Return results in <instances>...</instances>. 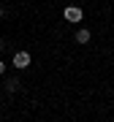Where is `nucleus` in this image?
I'll use <instances>...</instances> for the list:
<instances>
[{
  "mask_svg": "<svg viewBox=\"0 0 114 122\" xmlns=\"http://www.w3.org/2000/svg\"><path fill=\"white\" fill-rule=\"evenodd\" d=\"M62 16H65V22H82L84 19V11L79 5H68L65 11H62Z\"/></svg>",
  "mask_w": 114,
  "mask_h": 122,
  "instance_id": "obj_1",
  "label": "nucleus"
},
{
  "mask_svg": "<svg viewBox=\"0 0 114 122\" xmlns=\"http://www.w3.org/2000/svg\"><path fill=\"white\" fill-rule=\"evenodd\" d=\"M30 65V54L27 52H16L14 54V68H27Z\"/></svg>",
  "mask_w": 114,
  "mask_h": 122,
  "instance_id": "obj_2",
  "label": "nucleus"
},
{
  "mask_svg": "<svg viewBox=\"0 0 114 122\" xmlns=\"http://www.w3.org/2000/svg\"><path fill=\"white\" fill-rule=\"evenodd\" d=\"M73 38H76V41H79V44H90V38H92V35H90V30H84V27H82V30H79V33H76V35H73Z\"/></svg>",
  "mask_w": 114,
  "mask_h": 122,
  "instance_id": "obj_3",
  "label": "nucleus"
},
{
  "mask_svg": "<svg viewBox=\"0 0 114 122\" xmlns=\"http://www.w3.org/2000/svg\"><path fill=\"white\" fill-rule=\"evenodd\" d=\"M5 90H8V92H16V90H19V81H16V79H11V81H5Z\"/></svg>",
  "mask_w": 114,
  "mask_h": 122,
  "instance_id": "obj_4",
  "label": "nucleus"
},
{
  "mask_svg": "<svg viewBox=\"0 0 114 122\" xmlns=\"http://www.w3.org/2000/svg\"><path fill=\"white\" fill-rule=\"evenodd\" d=\"M3 73H5V62L0 60V76H3Z\"/></svg>",
  "mask_w": 114,
  "mask_h": 122,
  "instance_id": "obj_5",
  "label": "nucleus"
},
{
  "mask_svg": "<svg viewBox=\"0 0 114 122\" xmlns=\"http://www.w3.org/2000/svg\"><path fill=\"white\" fill-rule=\"evenodd\" d=\"M0 19H3V8H0Z\"/></svg>",
  "mask_w": 114,
  "mask_h": 122,
  "instance_id": "obj_6",
  "label": "nucleus"
}]
</instances>
